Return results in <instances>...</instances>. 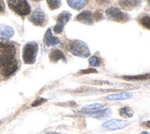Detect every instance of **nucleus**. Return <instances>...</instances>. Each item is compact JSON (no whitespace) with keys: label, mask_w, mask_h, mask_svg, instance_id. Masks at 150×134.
Here are the masks:
<instances>
[{"label":"nucleus","mask_w":150,"mask_h":134,"mask_svg":"<svg viewBox=\"0 0 150 134\" xmlns=\"http://www.w3.org/2000/svg\"><path fill=\"white\" fill-rule=\"evenodd\" d=\"M140 134H149L148 132H146V131H143V132H141Z\"/></svg>","instance_id":"obj_29"},{"label":"nucleus","mask_w":150,"mask_h":134,"mask_svg":"<svg viewBox=\"0 0 150 134\" xmlns=\"http://www.w3.org/2000/svg\"><path fill=\"white\" fill-rule=\"evenodd\" d=\"M47 3L51 10H55L60 7L61 0H47Z\"/></svg>","instance_id":"obj_19"},{"label":"nucleus","mask_w":150,"mask_h":134,"mask_svg":"<svg viewBox=\"0 0 150 134\" xmlns=\"http://www.w3.org/2000/svg\"><path fill=\"white\" fill-rule=\"evenodd\" d=\"M119 4L122 8L130 10L140 6L141 0H119Z\"/></svg>","instance_id":"obj_12"},{"label":"nucleus","mask_w":150,"mask_h":134,"mask_svg":"<svg viewBox=\"0 0 150 134\" xmlns=\"http://www.w3.org/2000/svg\"><path fill=\"white\" fill-rule=\"evenodd\" d=\"M29 20L34 25L43 27L45 24V20H47V19H45V14L44 11L40 8H38L33 12L32 16L29 18Z\"/></svg>","instance_id":"obj_7"},{"label":"nucleus","mask_w":150,"mask_h":134,"mask_svg":"<svg viewBox=\"0 0 150 134\" xmlns=\"http://www.w3.org/2000/svg\"><path fill=\"white\" fill-rule=\"evenodd\" d=\"M45 102H47V99H44L42 97H39V98L36 99L35 101H33L32 103V106H40V104H44Z\"/></svg>","instance_id":"obj_24"},{"label":"nucleus","mask_w":150,"mask_h":134,"mask_svg":"<svg viewBox=\"0 0 150 134\" xmlns=\"http://www.w3.org/2000/svg\"><path fill=\"white\" fill-rule=\"evenodd\" d=\"M129 125V122L126 120H122V119H110L103 124V127L106 128L108 130H122L124 129L125 127Z\"/></svg>","instance_id":"obj_9"},{"label":"nucleus","mask_w":150,"mask_h":134,"mask_svg":"<svg viewBox=\"0 0 150 134\" xmlns=\"http://www.w3.org/2000/svg\"><path fill=\"white\" fill-rule=\"evenodd\" d=\"M33 2H40L41 0H33Z\"/></svg>","instance_id":"obj_30"},{"label":"nucleus","mask_w":150,"mask_h":134,"mask_svg":"<svg viewBox=\"0 0 150 134\" xmlns=\"http://www.w3.org/2000/svg\"><path fill=\"white\" fill-rule=\"evenodd\" d=\"M120 115L123 118H132L134 112L130 107H123L120 109Z\"/></svg>","instance_id":"obj_20"},{"label":"nucleus","mask_w":150,"mask_h":134,"mask_svg":"<svg viewBox=\"0 0 150 134\" xmlns=\"http://www.w3.org/2000/svg\"><path fill=\"white\" fill-rule=\"evenodd\" d=\"M132 97L131 92H119V94H113V95H109L107 96L108 100H126V99H130Z\"/></svg>","instance_id":"obj_15"},{"label":"nucleus","mask_w":150,"mask_h":134,"mask_svg":"<svg viewBox=\"0 0 150 134\" xmlns=\"http://www.w3.org/2000/svg\"><path fill=\"white\" fill-rule=\"evenodd\" d=\"M49 58L51 61L53 62H57L59 60L62 59V60H65V56L63 54V52L61 50L59 49H54L51 51V53L49 55Z\"/></svg>","instance_id":"obj_16"},{"label":"nucleus","mask_w":150,"mask_h":134,"mask_svg":"<svg viewBox=\"0 0 150 134\" xmlns=\"http://www.w3.org/2000/svg\"><path fill=\"white\" fill-rule=\"evenodd\" d=\"M16 48L14 44L0 42V57H15Z\"/></svg>","instance_id":"obj_8"},{"label":"nucleus","mask_w":150,"mask_h":134,"mask_svg":"<svg viewBox=\"0 0 150 134\" xmlns=\"http://www.w3.org/2000/svg\"><path fill=\"white\" fill-rule=\"evenodd\" d=\"M149 78V74H143V75H135V76H124L123 79L127 80H146Z\"/></svg>","instance_id":"obj_21"},{"label":"nucleus","mask_w":150,"mask_h":134,"mask_svg":"<svg viewBox=\"0 0 150 134\" xmlns=\"http://www.w3.org/2000/svg\"><path fill=\"white\" fill-rule=\"evenodd\" d=\"M71 13H69L68 11H63L59 16H57V24L54 28V31L56 33H61L63 29H64L65 25L67 24V22L70 20L71 19Z\"/></svg>","instance_id":"obj_6"},{"label":"nucleus","mask_w":150,"mask_h":134,"mask_svg":"<svg viewBox=\"0 0 150 134\" xmlns=\"http://www.w3.org/2000/svg\"><path fill=\"white\" fill-rule=\"evenodd\" d=\"M14 35V29L8 25L0 24V38L2 40H8Z\"/></svg>","instance_id":"obj_11"},{"label":"nucleus","mask_w":150,"mask_h":134,"mask_svg":"<svg viewBox=\"0 0 150 134\" xmlns=\"http://www.w3.org/2000/svg\"><path fill=\"white\" fill-rule=\"evenodd\" d=\"M110 0H96V2L98 4H102V5H105L107 3H109Z\"/></svg>","instance_id":"obj_27"},{"label":"nucleus","mask_w":150,"mask_h":134,"mask_svg":"<svg viewBox=\"0 0 150 134\" xmlns=\"http://www.w3.org/2000/svg\"><path fill=\"white\" fill-rule=\"evenodd\" d=\"M111 114V110L109 108H103V109H97L95 112H93L91 114L92 116H94L96 118H105V116H108Z\"/></svg>","instance_id":"obj_18"},{"label":"nucleus","mask_w":150,"mask_h":134,"mask_svg":"<svg viewBox=\"0 0 150 134\" xmlns=\"http://www.w3.org/2000/svg\"><path fill=\"white\" fill-rule=\"evenodd\" d=\"M77 21L83 23V24H87V25H92L94 22V19H93V13L89 10H85L81 12L79 15L76 16L75 18Z\"/></svg>","instance_id":"obj_10"},{"label":"nucleus","mask_w":150,"mask_h":134,"mask_svg":"<svg viewBox=\"0 0 150 134\" xmlns=\"http://www.w3.org/2000/svg\"><path fill=\"white\" fill-rule=\"evenodd\" d=\"M67 3L73 9H82L88 3V0H67Z\"/></svg>","instance_id":"obj_14"},{"label":"nucleus","mask_w":150,"mask_h":134,"mask_svg":"<svg viewBox=\"0 0 150 134\" xmlns=\"http://www.w3.org/2000/svg\"><path fill=\"white\" fill-rule=\"evenodd\" d=\"M89 64L93 67H98L100 65V59L96 56H91L89 58Z\"/></svg>","instance_id":"obj_23"},{"label":"nucleus","mask_w":150,"mask_h":134,"mask_svg":"<svg viewBox=\"0 0 150 134\" xmlns=\"http://www.w3.org/2000/svg\"><path fill=\"white\" fill-rule=\"evenodd\" d=\"M5 10V4L3 2V0H0V12Z\"/></svg>","instance_id":"obj_28"},{"label":"nucleus","mask_w":150,"mask_h":134,"mask_svg":"<svg viewBox=\"0 0 150 134\" xmlns=\"http://www.w3.org/2000/svg\"><path fill=\"white\" fill-rule=\"evenodd\" d=\"M103 107V104H99V103H96V104H88L84 107L82 108V111L83 113H86V114H92L93 112H95L96 110L97 109H100Z\"/></svg>","instance_id":"obj_17"},{"label":"nucleus","mask_w":150,"mask_h":134,"mask_svg":"<svg viewBox=\"0 0 150 134\" xmlns=\"http://www.w3.org/2000/svg\"><path fill=\"white\" fill-rule=\"evenodd\" d=\"M140 23L146 29H150V17L148 15L144 16L143 18L140 19Z\"/></svg>","instance_id":"obj_22"},{"label":"nucleus","mask_w":150,"mask_h":134,"mask_svg":"<svg viewBox=\"0 0 150 134\" xmlns=\"http://www.w3.org/2000/svg\"><path fill=\"white\" fill-rule=\"evenodd\" d=\"M93 19H95L96 21H99V20H103V14H102V12L100 10L96 11V12L94 13V15H93Z\"/></svg>","instance_id":"obj_25"},{"label":"nucleus","mask_w":150,"mask_h":134,"mask_svg":"<svg viewBox=\"0 0 150 134\" xmlns=\"http://www.w3.org/2000/svg\"><path fill=\"white\" fill-rule=\"evenodd\" d=\"M70 49L74 56L79 57H87L90 56V50L87 44L81 40L72 41L70 45Z\"/></svg>","instance_id":"obj_4"},{"label":"nucleus","mask_w":150,"mask_h":134,"mask_svg":"<svg viewBox=\"0 0 150 134\" xmlns=\"http://www.w3.org/2000/svg\"><path fill=\"white\" fill-rule=\"evenodd\" d=\"M38 53V44L34 42L27 43L22 51V58L26 64H33L36 60V56Z\"/></svg>","instance_id":"obj_3"},{"label":"nucleus","mask_w":150,"mask_h":134,"mask_svg":"<svg viewBox=\"0 0 150 134\" xmlns=\"http://www.w3.org/2000/svg\"><path fill=\"white\" fill-rule=\"evenodd\" d=\"M18 69V62L15 57H0V71L2 75L8 77Z\"/></svg>","instance_id":"obj_1"},{"label":"nucleus","mask_w":150,"mask_h":134,"mask_svg":"<svg viewBox=\"0 0 150 134\" xmlns=\"http://www.w3.org/2000/svg\"><path fill=\"white\" fill-rule=\"evenodd\" d=\"M44 42H45V44L48 45V46L49 45H56V44H60V41H59V38L54 37L53 35H52V32H51L50 29H48V30L45 33Z\"/></svg>","instance_id":"obj_13"},{"label":"nucleus","mask_w":150,"mask_h":134,"mask_svg":"<svg viewBox=\"0 0 150 134\" xmlns=\"http://www.w3.org/2000/svg\"><path fill=\"white\" fill-rule=\"evenodd\" d=\"M8 5L11 10L20 16H27L31 12V7L27 0H8Z\"/></svg>","instance_id":"obj_2"},{"label":"nucleus","mask_w":150,"mask_h":134,"mask_svg":"<svg viewBox=\"0 0 150 134\" xmlns=\"http://www.w3.org/2000/svg\"><path fill=\"white\" fill-rule=\"evenodd\" d=\"M107 17L111 20L117 22H127L130 20V16L117 8H109L106 11Z\"/></svg>","instance_id":"obj_5"},{"label":"nucleus","mask_w":150,"mask_h":134,"mask_svg":"<svg viewBox=\"0 0 150 134\" xmlns=\"http://www.w3.org/2000/svg\"><path fill=\"white\" fill-rule=\"evenodd\" d=\"M81 74H89V73H97V71L94 68H87V69H83V71H80Z\"/></svg>","instance_id":"obj_26"}]
</instances>
